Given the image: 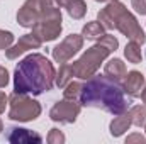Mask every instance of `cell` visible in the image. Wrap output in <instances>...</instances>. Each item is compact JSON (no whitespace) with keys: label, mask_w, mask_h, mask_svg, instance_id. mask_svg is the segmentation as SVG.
Segmentation results:
<instances>
[{"label":"cell","mask_w":146,"mask_h":144,"mask_svg":"<svg viewBox=\"0 0 146 144\" xmlns=\"http://www.w3.org/2000/svg\"><path fill=\"white\" fill-rule=\"evenodd\" d=\"M78 102L82 104V107L100 108L112 115L124 114L129 107L121 81L109 78L107 75H97V73L87 78V81L83 83Z\"/></svg>","instance_id":"obj_1"},{"label":"cell","mask_w":146,"mask_h":144,"mask_svg":"<svg viewBox=\"0 0 146 144\" xmlns=\"http://www.w3.org/2000/svg\"><path fill=\"white\" fill-rule=\"evenodd\" d=\"M56 80L54 65L42 54H27L14 71V92L41 95L49 92Z\"/></svg>","instance_id":"obj_2"},{"label":"cell","mask_w":146,"mask_h":144,"mask_svg":"<svg viewBox=\"0 0 146 144\" xmlns=\"http://www.w3.org/2000/svg\"><path fill=\"white\" fill-rule=\"evenodd\" d=\"M117 48H119L117 37H114L112 34H104L97 44L88 48L76 61L70 63L73 76L80 78V80H87V78L94 76L97 70L100 68V65L104 63V59L109 54H112Z\"/></svg>","instance_id":"obj_3"},{"label":"cell","mask_w":146,"mask_h":144,"mask_svg":"<svg viewBox=\"0 0 146 144\" xmlns=\"http://www.w3.org/2000/svg\"><path fill=\"white\" fill-rule=\"evenodd\" d=\"M61 22H63L61 9L58 5H51L41 14V17L37 19V22L31 29H33V34L41 42H51V41L58 39L61 34V31H63Z\"/></svg>","instance_id":"obj_4"},{"label":"cell","mask_w":146,"mask_h":144,"mask_svg":"<svg viewBox=\"0 0 146 144\" xmlns=\"http://www.w3.org/2000/svg\"><path fill=\"white\" fill-rule=\"evenodd\" d=\"M41 104L27 93L14 92L9 95V119L15 122H31L41 115Z\"/></svg>","instance_id":"obj_5"},{"label":"cell","mask_w":146,"mask_h":144,"mask_svg":"<svg viewBox=\"0 0 146 144\" xmlns=\"http://www.w3.org/2000/svg\"><path fill=\"white\" fill-rule=\"evenodd\" d=\"M56 5L54 0H26L22 3V7L17 12V22L22 27H33L37 22V19L41 17V14L51 7Z\"/></svg>","instance_id":"obj_6"},{"label":"cell","mask_w":146,"mask_h":144,"mask_svg":"<svg viewBox=\"0 0 146 144\" xmlns=\"http://www.w3.org/2000/svg\"><path fill=\"white\" fill-rule=\"evenodd\" d=\"M114 29H117L121 34H124L129 41H134V42H138V44H143L146 41L145 31H143L141 26L138 24V19H136L127 9L119 14V17L115 19Z\"/></svg>","instance_id":"obj_7"},{"label":"cell","mask_w":146,"mask_h":144,"mask_svg":"<svg viewBox=\"0 0 146 144\" xmlns=\"http://www.w3.org/2000/svg\"><path fill=\"white\" fill-rule=\"evenodd\" d=\"M80 110H82V104L78 100L63 98L51 107L49 119L53 122H60V124H73L76 120V117L80 115Z\"/></svg>","instance_id":"obj_8"},{"label":"cell","mask_w":146,"mask_h":144,"mask_svg":"<svg viewBox=\"0 0 146 144\" xmlns=\"http://www.w3.org/2000/svg\"><path fill=\"white\" fill-rule=\"evenodd\" d=\"M83 48V36L82 34H70L66 36L58 46L53 48L51 54H53V59L60 65L63 63H68L73 56Z\"/></svg>","instance_id":"obj_9"},{"label":"cell","mask_w":146,"mask_h":144,"mask_svg":"<svg viewBox=\"0 0 146 144\" xmlns=\"http://www.w3.org/2000/svg\"><path fill=\"white\" fill-rule=\"evenodd\" d=\"M41 44L42 42L34 34H24V36L19 37V41L14 46H10L9 49H5V58L7 59H17L21 54L27 53L29 49H39Z\"/></svg>","instance_id":"obj_10"},{"label":"cell","mask_w":146,"mask_h":144,"mask_svg":"<svg viewBox=\"0 0 146 144\" xmlns=\"http://www.w3.org/2000/svg\"><path fill=\"white\" fill-rule=\"evenodd\" d=\"M126 10V5L121 3L119 0H112L109 2L104 9H100V12L97 14V19L99 22L106 27V29H114V24H115V19L119 17L121 12Z\"/></svg>","instance_id":"obj_11"},{"label":"cell","mask_w":146,"mask_h":144,"mask_svg":"<svg viewBox=\"0 0 146 144\" xmlns=\"http://www.w3.org/2000/svg\"><path fill=\"white\" fill-rule=\"evenodd\" d=\"M145 85H146L145 75H143L141 71L133 70V71L126 73L122 88H124V92H126L131 98H136V97H139V95H141V92H143Z\"/></svg>","instance_id":"obj_12"},{"label":"cell","mask_w":146,"mask_h":144,"mask_svg":"<svg viewBox=\"0 0 146 144\" xmlns=\"http://www.w3.org/2000/svg\"><path fill=\"white\" fill-rule=\"evenodd\" d=\"M7 141L14 144H39L42 143V137L33 132L29 129H22V127H9L7 129Z\"/></svg>","instance_id":"obj_13"},{"label":"cell","mask_w":146,"mask_h":144,"mask_svg":"<svg viewBox=\"0 0 146 144\" xmlns=\"http://www.w3.org/2000/svg\"><path fill=\"white\" fill-rule=\"evenodd\" d=\"M54 3L58 7H63L66 9L68 15L75 19V20H80L85 17L87 14V3L83 0H54Z\"/></svg>","instance_id":"obj_14"},{"label":"cell","mask_w":146,"mask_h":144,"mask_svg":"<svg viewBox=\"0 0 146 144\" xmlns=\"http://www.w3.org/2000/svg\"><path fill=\"white\" fill-rule=\"evenodd\" d=\"M133 126V122H131V117H129V114L127 112H124V114H119L112 122H110L109 126V131H110V136H114V137H119V136H122L126 131H129V127Z\"/></svg>","instance_id":"obj_15"},{"label":"cell","mask_w":146,"mask_h":144,"mask_svg":"<svg viewBox=\"0 0 146 144\" xmlns=\"http://www.w3.org/2000/svg\"><path fill=\"white\" fill-rule=\"evenodd\" d=\"M126 65L122 63V59H119V58H112L110 61L106 63V66H104V75H107L109 78H114V80H117V81H121L124 76H126Z\"/></svg>","instance_id":"obj_16"},{"label":"cell","mask_w":146,"mask_h":144,"mask_svg":"<svg viewBox=\"0 0 146 144\" xmlns=\"http://www.w3.org/2000/svg\"><path fill=\"white\" fill-rule=\"evenodd\" d=\"M104 34H106V27H104L99 20L87 22V24L83 26V29H82L83 39H88V41H99Z\"/></svg>","instance_id":"obj_17"},{"label":"cell","mask_w":146,"mask_h":144,"mask_svg":"<svg viewBox=\"0 0 146 144\" xmlns=\"http://www.w3.org/2000/svg\"><path fill=\"white\" fill-rule=\"evenodd\" d=\"M124 56H126V59L129 61V63H133V65H138V63H141V44H138V42H134V41H129L127 44H126V48H124Z\"/></svg>","instance_id":"obj_18"},{"label":"cell","mask_w":146,"mask_h":144,"mask_svg":"<svg viewBox=\"0 0 146 144\" xmlns=\"http://www.w3.org/2000/svg\"><path fill=\"white\" fill-rule=\"evenodd\" d=\"M127 114L131 117L133 126H138V127L146 126V105H134V107H131Z\"/></svg>","instance_id":"obj_19"},{"label":"cell","mask_w":146,"mask_h":144,"mask_svg":"<svg viewBox=\"0 0 146 144\" xmlns=\"http://www.w3.org/2000/svg\"><path fill=\"white\" fill-rule=\"evenodd\" d=\"M72 78H73V71H72L70 63H63V65L60 66V71L56 73V80H54V83H56V87L65 88L66 83L72 81Z\"/></svg>","instance_id":"obj_20"},{"label":"cell","mask_w":146,"mask_h":144,"mask_svg":"<svg viewBox=\"0 0 146 144\" xmlns=\"http://www.w3.org/2000/svg\"><path fill=\"white\" fill-rule=\"evenodd\" d=\"M82 88H83V83L82 81H68L65 90H63V97L68 98V100H78L80 98V93H82Z\"/></svg>","instance_id":"obj_21"},{"label":"cell","mask_w":146,"mask_h":144,"mask_svg":"<svg viewBox=\"0 0 146 144\" xmlns=\"http://www.w3.org/2000/svg\"><path fill=\"white\" fill-rule=\"evenodd\" d=\"M46 141H48L49 144H63V143H65V134H63L60 129L53 127V129L48 132V137H46Z\"/></svg>","instance_id":"obj_22"},{"label":"cell","mask_w":146,"mask_h":144,"mask_svg":"<svg viewBox=\"0 0 146 144\" xmlns=\"http://www.w3.org/2000/svg\"><path fill=\"white\" fill-rule=\"evenodd\" d=\"M12 42H14V34L10 31L0 29V49H3V51L9 49L12 46Z\"/></svg>","instance_id":"obj_23"},{"label":"cell","mask_w":146,"mask_h":144,"mask_svg":"<svg viewBox=\"0 0 146 144\" xmlns=\"http://www.w3.org/2000/svg\"><path fill=\"white\" fill-rule=\"evenodd\" d=\"M131 5L138 14L146 15V0H131Z\"/></svg>","instance_id":"obj_24"},{"label":"cell","mask_w":146,"mask_h":144,"mask_svg":"<svg viewBox=\"0 0 146 144\" xmlns=\"http://www.w3.org/2000/svg\"><path fill=\"white\" fill-rule=\"evenodd\" d=\"M133 143H139V144H143L146 143V137L143 136V134H131V136H127L126 137V144H133Z\"/></svg>","instance_id":"obj_25"},{"label":"cell","mask_w":146,"mask_h":144,"mask_svg":"<svg viewBox=\"0 0 146 144\" xmlns=\"http://www.w3.org/2000/svg\"><path fill=\"white\" fill-rule=\"evenodd\" d=\"M7 85H9V71L3 66H0V88H5Z\"/></svg>","instance_id":"obj_26"},{"label":"cell","mask_w":146,"mask_h":144,"mask_svg":"<svg viewBox=\"0 0 146 144\" xmlns=\"http://www.w3.org/2000/svg\"><path fill=\"white\" fill-rule=\"evenodd\" d=\"M9 105V97L3 93V92H0V114H3L5 112V107Z\"/></svg>","instance_id":"obj_27"},{"label":"cell","mask_w":146,"mask_h":144,"mask_svg":"<svg viewBox=\"0 0 146 144\" xmlns=\"http://www.w3.org/2000/svg\"><path fill=\"white\" fill-rule=\"evenodd\" d=\"M139 97H141V100H143V104L146 105V85H145V88H143V92H141V95H139Z\"/></svg>","instance_id":"obj_28"},{"label":"cell","mask_w":146,"mask_h":144,"mask_svg":"<svg viewBox=\"0 0 146 144\" xmlns=\"http://www.w3.org/2000/svg\"><path fill=\"white\" fill-rule=\"evenodd\" d=\"M2 131H3V124H2V119H0V134H2Z\"/></svg>","instance_id":"obj_29"},{"label":"cell","mask_w":146,"mask_h":144,"mask_svg":"<svg viewBox=\"0 0 146 144\" xmlns=\"http://www.w3.org/2000/svg\"><path fill=\"white\" fill-rule=\"evenodd\" d=\"M95 2H112V0H95Z\"/></svg>","instance_id":"obj_30"},{"label":"cell","mask_w":146,"mask_h":144,"mask_svg":"<svg viewBox=\"0 0 146 144\" xmlns=\"http://www.w3.org/2000/svg\"><path fill=\"white\" fill-rule=\"evenodd\" d=\"M145 131H146V126H145Z\"/></svg>","instance_id":"obj_31"}]
</instances>
